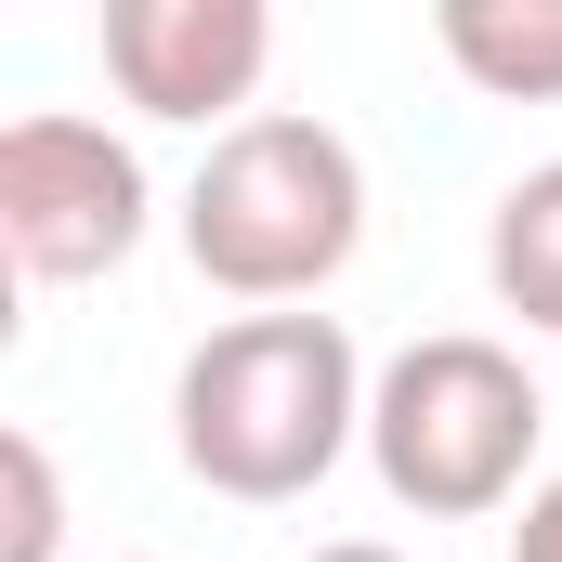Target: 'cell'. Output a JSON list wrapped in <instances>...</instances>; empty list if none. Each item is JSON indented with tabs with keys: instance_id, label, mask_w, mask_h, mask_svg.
I'll return each mask as SVG.
<instances>
[{
	"instance_id": "obj_1",
	"label": "cell",
	"mask_w": 562,
	"mask_h": 562,
	"mask_svg": "<svg viewBox=\"0 0 562 562\" xmlns=\"http://www.w3.org/2000/svg\"><path fill=\"white\" fill-rule=\"evenodd\" d=\"M367 353L340 314H236L183 353L170 380V445L210 497H249V510H288L314 497L353 445H367Z\"/></svg>"
},
{
	"instance_id": "obj_2",
	"label": "cell",
	"mask_w": 562,
	"mask_h": 562,
	"mask_svg": "<svg viewBox=\"0 0 562 562\" xmlns=\"http://www.w3.org/2000/svg\"><path fill=\"white\" fill-rule=\"evenodd\" d=\"M183 249H196V276L223 301L301 314L367 249V157L301 105H262V119L210 132L196 183H183Z\"/></svg>"
},
{
	"instance_id": "obj_3",
	"label": "cell",
	"mask_w": 562,
	"mask_h": 562,
	"mask_svg": "<svg viewBox=\"0 0 562 562\" xmlns=\"http://www.w3.org/2000/svg\"><path fill=\"white\" fill-rule=\"evenodd\" d=\"M537 431H550V393L524 380L510 340L431 327V340H406V353L380 367V393H367V471H380L393 510H419V524H484V510L524 497Z\"/></svg>"
},
{
	"instance_id": "obj_4",
	"label": "cell",
	"mask_w": 562,
	"mask_h": 562,
	"mask_svg": "<svg viewBox=\"0 0 562 562\" xmlns=\"http://www.w3.org/2000/svg\"><path fill=\"white\" fill-rule=\"evenodd\" d=\"M144 223H157V196H144V157L105 119H13L0 132V249H13V276L40 288H79V276H119L144 249Z\"/></svg>"
},
{
	"instance_id": "obj_5",
	"label": "cell",
	"mask_w": 562,
	"mask_h": 562,
	"mask_svg": "<svg viewBox=\"0 0 562 562\" xmlns=\"http://www.w3.org/2000/svg\"><path fill=\"white\" fill-rule=\"evenodd\" d=\"M262 66H276V13L262 0H105V79L144 119H223L236 132Z\"/></svg>"
},
{
	"instance_id": "obj_6",
	"label": "cell",
	"mask_w": 562,
	"mask_h": 562,
	"mask_svg": "<svg viewBox=\"0 0 562 562\" xmlns=\"http://www.w3.org/2000/svg\"><path fill=\"white\" fill-rule=\"evenodd\" d=\"M445 66L497 105H562V0H445L431 13Z\"/></svg>"
},
{
	"instance_id": "obj_7",
	"label": "cell",
	"mask_w": 562,
	"mask_h": 562,
	"mask_svg": "<svg viewBox=\"0 0 562 562\" xmlns=\"http://www.w3.org/2000/svg\"><path fill=\"white\" fill-rule=\"evenodd\" d=\"M484 288L524 314V327H562V157H537L497 223H484Z\"/></svg>"
},
{
	"instance_id": "obj_8",
	"label": "cell",
	"mask_w": 562,
	"mask_h": 562,
	"mask_svg": "<svg viewBox=\"0 0 562 562\" xmlns=\"http://www.w3.org/2000/svg\"><path fill=\"white\" fill-rule=\"evenodd\" d=\"M0 497H13L0 562H53L66 550V484H53V445H40V431H0Z\"/></svg>"
},
{
	"instance_id": "obj_9",
	"label": "cell",
	"mask_w": 562,
	"mask_h": 562,
	"mask_svg": "<svg viewBox=\"0 0 562 562\" xmlns=\"http://www.w3.org/2000/svg\"><path fill=\"white\" fill-rule=\"evenodd\" d=\"M510 562H562V471L524 497V524H510Z\"/></svg>"
},
{
	"instance_id": "obj_10",
	"label": "cell",
	"mask_w": 562,
	"mask_h": 562,
	"mask_svg": "<svg viewBox=\"0 0 562 562\" xmlns=\"http://www.w3.org/2000/svg\"><path fill=\"white\" fill-rule=\"evenodd\" d=\"M314 562H406V550H380V537H327Z\"/></svg>"
}]
</instances>
